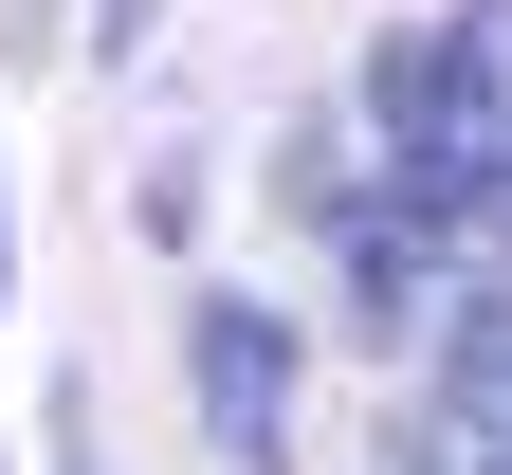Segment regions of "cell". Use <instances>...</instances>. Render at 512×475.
<instances>
[{
  "instance_id": "7a4b0ae2",
  "label": "cell",
  "mask_w": 512,
  "mask_h": 475,
  "mask_svg": "<svg viewBox=\"0 0 512 475\" xmlns=\"http://www.w3.org/2000/svg\"><path fill=\"white\" fill-rule=\"evenodd\" d=\"M183 384H202V439L238 475H275V439H293V329L256 311V293H202V311H183Z\"/></svg>"
},
{
  "instance_id": "6da1fadb",
  "label": "cell",
  "mask_w": 512,
  "mask_h": 475,
  "mask_svg": "<svg viewBox=\"0 0 512 475\" xmlns=\"http://www.w3.org/2000/svg\"><path fill=\"white\" fill-rule=\"evenodd\" d=\"M366 128H384V201L421 220V201H439V183L494 147V19L384 37V55H366Z\"/></svg>"
},
{
  "instance_id": "5b68a950",
  "label": "cell",
  "mask_w": 512,
  "mask_h": 475,
  "mask_svg": "<svg viewBox=\"0 0 512 475\" xmlns=\"http://www.w3.org/2000/svg\"><path fill=\"white\" fill-rule=\"evenodd\" d=\"M110 19H128V37H147V0H110Z\"/></svg>"
},
{
  "instance_id": "277c9868",
  "label": "cell",
  "mask_w": 512,
  "mask_h": 475,
  "mask_svg": "<svg viewBox=\"0 0 512 475\" xmlns=\"http://www.w3.org/2000/svg\"><path fill=\"white\" fill-rule=\"evenodd\" d=\"M0 275H19V220H0Z\"/></svg>"
},
{
  "instance_id": "3957f363",
  "label": "cell",
  "mask_w": 512,
  "mask_h": 475,
  "mask_svg": "<svg viewBox=\"0 0 512 475\" xmlns=\"http://www.w3.org/2000/svg\"><path fill=\"white\" fill-rule=\"evenodd\" d=\"M439 457H458V475H512V293L439 311Z\"/></svg>"
}]
</instances>
